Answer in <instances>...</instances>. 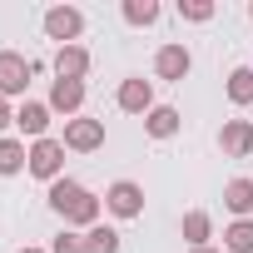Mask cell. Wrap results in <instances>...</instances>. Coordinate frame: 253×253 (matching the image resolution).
<instances>
[{
    "label": "cell",
    "mask_w": 253,
    "mask_h": 253,
    "mask_svg": "<svg viewBox=\"0 0 253 253\" xmlns=\"http://www.w3.org/2000/svg\"><path fill=\"white\" fill-rule=\"evenodd\" d=\"M189 253H218V248H189Z\"/></svg>",
    "instance_id": "d4e9b609"
},
{
    "label": "cell",
    "mask_w": 253,
    "mask_h": 253,
    "mask_svg": "<svg viewBox=\"0 0 253 253\" xmlns=\"http://www.w3.org/2000/svg\"><path fill=\"white\" fill-rule=\"evenodd\" d=\"M10 124H15V109H10V99H0V139H5Z\"/></svg>",
    "instance_id": "603a6c76"
},
{
    "label": "cell",
    "mask_w": 253,
    "mask_h": 253,
    "mask_svg": "<svg viewBox=\"0 0 253 253\" xmlns=\"http://www.w3.org/2000/svg\"><path fill=\"white\" fill-rule=\"evenodd\" d=\"M45 199H50V209H55L65 223H75V228H84V233L99 223V199H94L80 179H70V174H65V179H55Z\"/></svg>",
    "instance_id": "6da1fadb"
},
{
    "label": "cell",
    "mask_w": 253,
    "mask_h": 253,
    "mask_svg": "<svg viewBox=\"0 0 253 253\" xmlns=\"http://www.w3.org/2000/svg\"><path fill=\"white\" fill-rule=\"evenodd\" d=\"M124 20L129 25H154L159 20V0H124Z\"/></svg>",
    "instance_id": "ffe728a7"
},
{
    "label": "cell",
    "mask_w": 253,
    "mask_h": 253,
    "mask_svg": "<svg viewBox=\"0 0 253 253\" xmlns=\"http://www.w3.org/2000/svg\"><path fill=\"white\" fill-rule=\"evenodd\" d=\"M15 129H20V134H30V144H35V139H45V129H50V104L25 99V104L15 109Z\"/></svg>",
    "instance_id": "7c38bea8"
},
{
    "label": "cell",
    "mask_w": 253,
    "mask_h": 253,
    "mask_svg": "<svg viewBox=\"0 0 253 253\" xmlns=\"http://www.w3.org/2000/svg\"><path fill=\"white\" fill-rule=\"evenodd\" d=\"M30 75H35V65H30L25 55H15V50H0V99H15V94H25Z\"/></svg>",
    "instance_id": "5b68a950"
},
{
    "label": "cell",
    "mask_w": 253,
    "mask_h": 253,
    "mask_svg": "<svg viewBox=\"0 0 253 253\" xmlns=\"http://www.w3.org/2000/svg\"><path fill=\"white\" fill-rule=\"evenodd\" d=\"M45 35L60 40V45H75V40L84 35V15H80L75 5H50V10H45Z\"/></svg>",
    "instance_id": "8992f818"
},
{
    "label": "cell",
    "mask_w": 253,
    "mask_h": 253,
    "mask_svg": "<svg viewBox=\"0 0 253 253\" xmlns=\"http://www.w3.org/2000/svg\"><path fill=\"white\" fill-rule=\"evenodd\" d=\"M15 253H45V248H15Z\"/></svg>",
    "instance_id": "cb8c5ba5"
},
{
    "label": "cell",
    "mask_w": 253,
    "mask_h": 253,
    "mask_svg": "<svg viewBox=\"0 0 253 253\" xmlns=\"http://www.w3.org/2000/svg\"><path fill=\"white\" fill-rule=\"evenodd\" d=\"M194 70V55L184 50V45H159V55H154V75L159 80H174V84H184V75Z\"/></svg>",
    "instance_id": "52a82bcc"
},
{
    "label": "cell",
    "mask_w": 253,
    "mask_h": 253,
    "mask_svg": "<svg viewBox=\"0 0 253 253\" xmlns=\"http://www.w3.org/2000/svg\"><path fill=\"white\" fill-rule=\"evenodd\" d=\"M218 149H223L228 159L253 154V124H248V119H223V129H218Z\"/></svg>",
    "instance_id": "9c48e42d"
},
{
    "label": "cell",
    "mask_w": 253,
    "mask_h": 253,
    "mask_svg": "<svg viewBox=\"0 0 253 253\" xmlns=\"http://www.w3.org/2000/svg\"><path fill=\"white\" fill-rule=\"evenodd\" d=\"M89 75V50L84 45H60L55 50V80H84Z\"/></svg>",
    "instance_id": "8fae6325"
},
{
    "label": "cell",
    "mask_w": 253,
    "mask_h": 253,
    "mask_svg": "<svg viewBox=\"0 0 253 253\" xmlns=\"http://www.w3.org/2000/svg\"><path fill=\"white\" fill-rule=\"evenodd\" d=\"M209 238H213V218H209L204 209L184 213V243H189V248H209Z\"/></svg>",
    "instance_id": "2e32d148"
},
{
    "label": "cell",
    "mask_w": 253,
    "mask_h": 253,
    "mask_svg": "<svg viewBox=\"0 0 253 253\" xmlns=\"http://www.w3.org/2000/svg\"><path fill=\"white\" fill-rule=\"evenodd\" d=\"M104 209H109L114 218H139V213H144V189H139L134 179H114V184L104 189Z\"/></svg>",
    "instance_id": "277c9868"
},
{
    "label": "cell",
    "mask_w": 253,
    "mask_h": 253,
    "mask_svg": "<svg viewBox=\"0 0 253 253\" xmlns=\"http://www.w3.org/2000/svg\"><path fill=\"white\" fill-rule=\"evenodd\" d=\"M223 248L228 253H253V218H233L223 228Z\"/></svg>",
    "instance_id": "e0dca14e"
},
{
    "label": "cell",
    "mask_w": 253,
    "mask_h": 253,
    "mask_svg": "<svg viewBox=\"0 0 253 253\" xmlns=\"http://www.w3.org/2000/svg\"><path fill=\"white\" fill-rule=\"evenodd\" d=\"M50 109L75 119V114L84 109V80H55V84H50Z\"/></svg>",
    "instance_id": "30bf717a"
},
{
    "label": "cell",
    "mask_w": 253,
    "mask_h": 253,
    "mask_svg": "<svg viewBox=\"0 0 253 253\" xmlns=\"http://www.w3.org/2000/svg\"><path fill=\"white\" fill-rule=\"evenodd\" d=\"M213 0H179V20H194V25H204V20H213Z\"/></svg>",
    "instance_id": "44dd1931"
},
{
    "label": "cell",
    "mask_w": 253,
    "mask_h": 253,
    "mask_svg": "<svg viewBox=\"0 0 253 253\" xmlns=\"http://www.w3.org/2000/svg\"><path fill=\"white\" fill-rule=\"evenodd\" d=\"M223 209L233 218H248L253 213V179H228L223 184Z\"/></svg>",
    "instance_id": "5bb4252c"
},
{
    "label": "cell",
    "mask_w": 253,
    "mask_h": 253,
    "mask_svg": "<svg viewBox=\"0 0 253 253\" xmlns=\"http://www.w3.org/2000/svg\"><path fill=\"white\" fill-rule=\"evenodd\" d=\"M30 174L35 179H45V184H55V179H65V139H35L30 144Z\"/></svg>",
    "instance_id": "7a4b0ae2"
},
{
    "label": "cell",
    "mask_w": 253,
    "mask_h": 253,
    "mask_svg": "<svg viewBox=\"0 0 253 253\" xmlns=\"http://www.w3.org/2000/svg\"><path fill=\"white\" fill-rule=\"evenodd\" d=\"M84 253H119V228L94 223V228L84 233Z\"/></svg>",
    "instance_id": "d6986e66"
},
{
    "label": "cell",
    "mask_w": 253,
    "mask_h": 253,
    "mask_svg": "<svg viewBox=\"0 0 253 253\" xmlns=\"http://www.w3.org/2000/svg\"><path fill=\"white\" fill-rule=\"evenodd\" d=\"M248 20H253V5H248Z\"/></svg>",
    "instance_id": "484cf974"
},
{
    "label": "cell",
    "mask_w": 253,
    "mask_h": 253,
    "mask_svg": "<svg viewBox=\"0 0 253 253\" xmlns=\"http://www.w3.org/2000/svg\"><path fill=\"white\" fill-rule=\"evenodd\" d=\"M228 99H233V104H253V70H248V65L228 70Z\"/></svg>",
    "instance_id": "ac0fdd59"
},
{
    "label": "cell",
    "mask_w": 253,
    "mask_h": 253,
    "mask_svg": "<svg viewBox=\"0 0 253 253\" xmlns=\"http://www.w3.org/2000/svg\"><path fill=\"white\" fill-rule=\"evenodd\" d=\"M99 144H104V119H89V114L65 119V149H75V154H94Z\"/></svg>",
    "instance_id": "3957f363"
},
{
    "label": "cell",
    "mask_w": 253,
    "mask_h": 253,
    "mask_svg": "<svg viewBox=\"0 0 253 253\" xmlns=\"http://www.w3.org/2000/svg\"><path fill=\"white\" fill-rule=\"evenodd\" d=\"M119 109L124 114H149L154 109V84L144 75H129V80L119 84Z\"/></svg>",
    "instance_id": "ba28073f"
},
{
    "label": "cell",
    "mask_w": 253,
    "mask_h": 253,
    "mask_svg": "<svg viewBox=\"0 0 253 253\" xmlns=\"http://www.w3.org/2000/svg\"><path fill=\"white\" fill-rule=\"evenodd\" d=\"M20 169H30V149H25V139H0V179H10V174H20Z\"/></svg>",
    "instance_id": "9a60e30c"
},
{
    "label": "cell",
    "mask_w": 253,
    "mask_h": 253,
    "mask_svg": "<svg viewBox=\"0 0 253 253\" xmlns=\"http://www.w3.org/2000/svg\"><path fill=\"white\" fill-rule=\"evenodd\" d=\"M179 124H184V119H179L174 104H154V109L144 114V134H149V139H174Z\"/></svg>",
    "instance_id": "4fadbf2b"
},
{
    "label": "cell",
    "mask_w": 253,
    "mask_h": 253,
    "mask_svg": "<svg viewBox=\"0 0 253 253\" xmlns=\"http://www.w3.org/2000/svg\"><path fill=\"white\" fill-rule=\"evenodd\" d=\"M50 253H84V233H55V243H50Z\"/></svg>",
    "instance_id": "7402d4cb"
}]
</instances>
